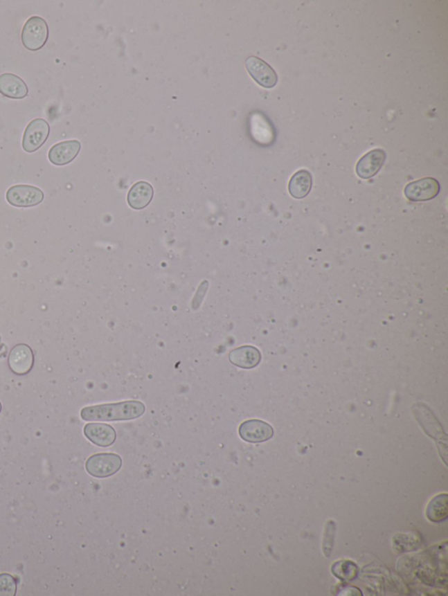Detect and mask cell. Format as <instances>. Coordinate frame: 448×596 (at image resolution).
Instances as JSON below:
<instances>
[{
    "label": "cell",
    "mask_w": 448,
    "mask_h": 596,
    "mask_svg": "<svg viewBox=\"0 0 448 596\" xmlns=\"http://www.w3.org/2000/svg\"><path fill=\"white\" fill-rule=\"evenodd\" d=\"M81 147V143L78 140H68V141L58 143L49 150V161L57 166L68 165L78 156Z\"/></svg>",
    "instance_id": "10"
},
{
    "label": "cell",
    "mask_w": 448,
    "mask_h": 596,
    "mask_svg": "<svg viewBox=\"0 0 448 596\" xmlns=\"http://www.w3.org/2000/svg\"><path fill=\"white\" fill-rule=\"evenodd\" d=\"M386 158V152L381 149L368 152L357 163L356 168L357 175L364 179L374 177L383 166Z\"/></svg>",
    "instance_id": "11"
},
{
    "label": "cell",
    "mask_w": 448,
    "mask_h": 596,
    "mask_svg": "<svg viewBox=\"0 0 448 596\" xmlns=\"http://www.w3.org/2000/svg\"><path fill=\"white\" fill-rule=\"evenodd\" d=\"M440 190V183L436 179L424 178L408 184L404 195L411 201H426L436 198Z\"/></svg>",
    "instance_id": "8"
},
{
    "label": "cell",
    "mask_w": 448,
    "mask_h": 596,
    "mask_svg": "<svg viewBox=\"0 0 448 596\" xmlns=\"http://www.w3.org/2000/svg\"><path fill=\"white\" fill-rule=\"evenodd\" d=\"M335 529H337V525H335L333 521L327 522L326 527H325L323 542V552L326 557H330L332 549H333Z\"/></svg>",
    "instance_id": "20"
},
{
    "label": "cell",
    "mask_w": 448,
    "mask_h": 596,
    "mask_svg": "<svg viewBox=\"0 0 448 596\" xmlns=\"http://www.w3.org/2000/svg\"><path fill=\"white\" fill-rule=\"evenodd\" d=\"M208 281L202 282L201 285L199 286L197 294H195L193 299V302H192V308H193L194 309H198L199 307H200L201 302L202 300H204V296L206 295V292H207L208 291Z\"/></svg>",
    "instance_id": "22"
},
{
    "label": "cell",
    "mask_w": 448,
    "mask_h": 596,
    "mask_svg": "<svg viewBox=\"0 0 448 596\" xmlns=\"http://www.w3.org/2000/svg\"><path fill=\"white\" fill-rule=\"evenodd\" d=\"M247 71L258 84L265 89L274 88L278 82V76L274 69L263 60L251 56L245 62Z\"/></svg>",
    "instance_id": "7"
},
{
    "label": "cell",
    "mask_w": 448,
    "mask_h": 596,
    "mask_svg": "<svg viewBox=\"0 0 448 596\" xmlns=\"http://www.w3.org/2000/svg\"><path fill=\"white\" fill-rule=\"evenodd\" d=\"M251 134L258 143L264 145L273 144L275 132L267 116L256 113L251 118Z\"/></svg>",
    "instance_id": "14"
},
{
    "label": "cell",
    "mask_w": 448,
    "mask_h": 596,
    "mask_svg": "<svg viewBox=\"0 0 448 596\" xmlns=\"http://www.w3.org/2000/svg\"><path fill=\"white\" fill-rule=\"evenodd\" d=\"M447 494H440L431 499L427 508V517L430 521L440 523L446 521L448 516Z\"/></svg>",
    "instance_id": "18"
},
{
    "label": "cell",
    "mask_w": 448,
    "mask_h": 596,
    "mask_svg": "<svg viewBox=\"0 0 448 596\" xmlns=\"http://www.w3.org/2000/svg\"><path fill=\"white\" fill-rule=\"evenodd\" d=\"M274 434L273 427L260 419H249L239 427L241 438L252 444L270 440Z\"/></svg>",
    "instance_id": "9"
},
{
    "label": "cell",
    "mask_w": 448,
    "mask_h": 596,
    "mask_svg": "<svg viewBox=\"0 0 448 596\" xmlns=\"http://www.w3.org/2000/svg\"><path fill=\"white\" fill-rule=\"evenodd\" d=\"M17 591L15 579L9 574L0 575V596H15Z\"/></svg>",
    "instance_id": "21"
},
{
    "label": "cell",
    "mask_w": 448,
    "mask_h": 596,
    "mask_svg": "<svg viewBox=\"0 0 448 596\" xmlns=\"http://www.w3.org/2000/svg\"><path fill=\"white\" fill-rule=\"evenodd\" d=\"M84 432L86 437L99 447H109L117 438L115 429L108 424H89L85 425Z\"/></svg>",
    "instance_id": "12"
},
{
    "label": "cell",
    "mask_w": 448,
    "mask_h": 596,
    "mask_svg": "<svg viewBox=\"0 0 448 596\" xmlns=\"http://www.w3.org/2000/svg\"><path fill=\"white\" fill-rule=\"evenodd\" d=\"M0 94L11 99H23L28 95V87L12 73L0 75Z\"/></svg>",
    "instance_id": "13"
},
{
    "label": "cell",
    "mask_w": 448,
    "mask_h": 596,
    "mask_svg": "<svg viewBox=\"0 0 448 596\" xmlns=\"http://www.w3.org/2000/svg\"><path fill=\"white\" fill-rule=\"evenodd\" d=\"M145 411L144 403L127 401L82 408L81 417L87 422L128 421L141 417Z\"/></svg>",
    "instance_id": "1"
},
{
    "label": "cell",
    "mask_w": 448,
    "mask_h": 596,
    "mask_svg": "<svg viewBox=\"0 0 448 596\" xmlns=\"http://www.w3.org/2000/svg\"><path fill=\"white\" fill-rule=\"evenodd\" d=\"M154 197V188L147 182L136 183L129 191L128 203L134 209H143L149 205Z\"/></svg>",
    "instance_id": "16"
},
{
    "label": "cell",
    "mask_w": 448,
    "mask_h": 596,
    "mask_svg": "<svg viewBox=\"0 0 448 596\" xmlns=\"http://www.w3.org/2000/svg\"><path fill=\"white\" fill-rule=\"evenodd\" d=\"M312 176L307 170H301L292 177L288 186L290 195L295 199H303L310 194L312 188Z\"/></svg>",
    "instance_id": "17"
},
{
    "label": "cell",
    "mask_w": 448,
    "mask_h": 596,
    "mask_svg": "<svg viewBox=\"0 0 448 596\" xmlns=\"http://www.w3.org/2000/svg\"><path fill=\"white\" fill-rule=\"evenodd\" d=\"M34 365L35 354L29 345L19 344L10 352L8 365L13 374L18 376L26 375L31 372Z\"/></svg>",
    "instance_id": "6"
},
{
    "label": "cell",
    "mask_w": 448,
    "mask_h": 596,
    "mask_svg": "<svg viewBox=\"0 0 448 596\" xmlns=\"http://www.w3.org/2000/svg\"><path fill=\"white\" fill-rule=\"evenodd\" d=\"M49 29L48 23L39 16L29 18L23 26L21 42L29 51H39L48 42Z\"/></svg>",
    "instance_id": "2"
},
{
    "label": "cell",
    "mask_w": 448,
    "mask_h": 596,
    "mask_svg": "<svg viewBox=\"0 0 448 596\" xmlns=\"http://www.w3.org/2000/svg\"><path fill=\"white\" fill-rule=\"evenodd\" d=\"M6 198L15 208H32L44 201V192L34 186L16 185L8 190Z\"/></svg>",
    "instance_id": "3"
},
{
    "label": "cell",
    "mask_w": 448,
    "mask_h": 596,
    "mask_svg": "<svg viewBox=\"0 0 448 596\" xmlns=\"http://www.w3.org/2000/svg\"><path fill=\"white\" fill-rule=\"evenodd\" d=\"M229 359L238 368L252 369L260 364L261 354L254 346L244 345L231 351L229 354Z\"/></svg>",
    "instance_id": "15"
},
{
    "label": "cell",
    "mask_w": 448,
    "mask_h": 596,
    "mask_svg": "<svg viewBox=\"0 0 448 596\" xmlns=\"http://www.w3.org/2000/svg\"><path fill=\"white\" fill-rule=\"evenodd\" d=\"M332 571L341 580H351L356 576L357 568L353 562L345 561L334 563Z\"/></svg>",
    "instance_id": "19"
},
{
    "label": "cell",
    "mask_w": 448,
    "mask_h": 596,
    "mask_svg": "<svg viewBox=\"0 0 448 596\" xmlns=\"http://www.w3.org/2000/svg\"><path fill=\"white\" fill-rule=\"evenodd\" d=\"M1 410H2V405H1V402H0V412H1Z\"/></svg>",
    "instance_id": "23"
},
{
    "label": "cell",
    "mask_w": 448,
    "mask_h": 596,
    "mask_svg": "<svg viewBox=\"0 0 448 596\" xmlns=\"http://www.w3.org/2000/svg\"><path fill=\"white\" fill-rule=\"evenodd\" d=\"M51 134V126L45 119L36 118L30 122L24 132L22 148L26 152L38 151L48 140Z\"/></svg>",
    "instance_id": "5"
},
{
    "label": "cell",
    "mask_w": 448,
    "mask_h": 596,
    "mask_svg": "<svg viewBox=\"0 0 448 596\" xmlns=\"http://www.w3.org/2000/svg\"><path fill=\"white\" fill-rule=\"evenodd\" d=\"M121 458L112 453L96 454L86 462V469L89 474L98 478L111 477L121 469Z\"/></svg>",
    "instance_id": "4"
}]
</instances>
